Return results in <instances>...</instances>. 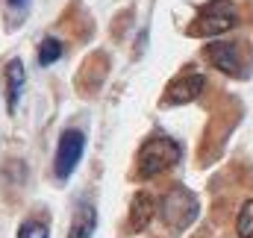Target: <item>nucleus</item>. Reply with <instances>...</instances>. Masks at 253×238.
<instances>
[{
    "label": "nucleus",
    "mask_w": 253,
    "mask_h": 238,
    "mask_svg": "<svg viewBox=\"0 0 253 238\" xmlns=\"http://www.w3.org/2000/svg\"><path fill=\"white\" fill-rule=\"evenodd\" d=\"M183 156V147L168 138V135H153L141 144V153H138V174L144 179L159 177L165 171H171Z\"/></svg>",
    "instance_id": "nucleus-1"
},
{
    "label": "nucleus",
    "mask_w": 253,
    "mask_h": 238,
    "mask_svg": "<svg viewBox=\"0 0 253 238\" xmlns=\"http://www.w3.org/2000/svg\"><path fill=\"white\" fill-rule=\"evenodd\" d=\"M236 21H239V15H236V6H233L230 0H212V3H206V6L197 12V18L189 24V33L197 36V39L221 36V33L233 30Z\"/></svg>",
    "instance_id": "nucleus-2"
},
{
    "label": "nucleus",
    "mask_w": 253,
    "mask_h": 238,
    "mask_svg": "<svg viewBox=\"0 0 253 238\" xmlns=\"http://www.w3.org/2000/svg\"><path fill=\"white\" fill-rule=\"evenodd\" d=\"M197 215V200L194 194L186 188H171L165 197H162V221L171 227V230H186Z\"/></svg>",
    "instance_id": "nucleus-3"
},
{
    "label": "nucleus",
    "mask_w": 253,
    "mask_h": 238,
    "mask_svg": "<svg viewBox=\"0 0 253 238\" xmlns=\"http://www.w3.org/2000/svg\"><path fill=\"white\" fill-rule=\"evenodd\" d=\"M83 150H85V135L80 129H65L62 138H59V147H56V162H53L56 179H68L77 171Z\"/></svg>",
    "instance_id": "nucleus-4"
},
{
    "label": "nucleus",
    "mask_w": 253,
    "mask_h": 238,
    "mask_svg": "<svg viewBox=\"0 0 253 238\" xmlns=\"http://www.w3.org/2000/svg\"><path fill=\"white\" fill-rule=\"evenodd\" d=\"M203 85H206V79H203V74H180L177 79H171V85L165 88V103L168 106H183V103H191V100H197L200 97V91H203Z\"/></svg>",
    "instance_id": "nucleus-5"
},
{
    "label": "nucleus",
    "mask_w": 253,
    "mask_h": 238,
    "mask_svg": "<svg viewBox=\"0 0 253 238\" xmlns=\"http://www.w3.org/2000/svg\"><path fill=\"white\" fill-rule=\"evenodd\" d=\"M206 59L212 62L218 71L224 74H239L242 71V62H239V47L233 41H212L206 47Z\"/></svg>",
    "instance_id": "nucleus-6"
},
{
    "label": "nucleus",
    "mask_w": 253,
    "mask_h": 238,
    "mask_svg": "<svg viewBox=\"0 0 253 238\" xmlns=\"http://www.w3.org/2000/svg\"><path fill=\"white\" fill-rule=\"evenodd\" d=\"M94 227H97V209H94V203L83 200L71 218L68 238H94Z\"/></svg>",
    "instance_id": "nucleus-7"
},
{
    "label": "nucleus",
    "mask_w": 253,
    "mask_h": 238,
    "mask_svg": "<svg viewBox=\"0 0 253 238\" xmlns=\"http://www.w3.org/2000/svg\"><path fill=\"white\" fill-rule=\"evenodd\" d=\"M153 212H156L153 197H150L147 191H138V194L132 197V203H129V230H132V233L144 230V227L153 221Z\"/></svg>",
    "instance_id": "nucleus-8"
},
{
    "label": "nucleus",
    "mask_w": 253,
    "mask_h": 238,
    "mask_svg": "<svg viewBox=\"0 0 253 238\" xmlns=\"http://www.w3.org/2000/svg\"><path fill=\"white\" fill-rule=\"evenodd\" d=\"M24 82H27L24 62H21V59H12L9 65H6V103H9V112H15V109H18V100H21Z\"/></svg>",
    "instance_id": "nucleus-9"
},
{
    "label": "nucleus",
    "mask_w": 253,
    "mask_h": 238,
    "mask_svg": "<svg viewBox=\"0 0 253 238\" xmlns=\"http://www.w3.org/2000/svg\"><path fill=\"white\" fill-rule=\"evenodd\" d=\"M62 53H65V47H62V41L56 39V36H47L42 44H39V62L47 68V65H53V62H59L62 59Z\"/></svg>",
    "instance_id": "nucleus-10"
},
{
    "label": "nucleus",
    "mask_w": 253,
    "mask_h": 238,
    "mask_svg": "<svg viewBox=\"0 0 253 238\" xmlns=\"http://www.w3.org/2000/svg\"><path fill=\"white\" fill-rule=\"evenodd\" d=\"M239 238H253V200H248L239 212V224H236Z\"/></svg>",
    "instance_id": "nucleus-11"
},
{
    "label": "nucleus",
    "mask_w": 253,
    "mask_h": 238,
    "mask_svg": "<svg viewBox=\"0 0 253 238\" xmlns=\"http://www.w3.org/2000/svg\"><path fill=\"white\" fill-rule=\"evenodd\" d=\"M18 238H50V227L42 221H24L18 230Z\"/></svg>",
    "instance_id": "nucleus-12"
},
{
    "label": "nucleus",
    "mask_w": 253,
    "mask_h": 238,
    "mask_svg": "<svg viewBox=\"0 0 253 238\" xmlns=\"http://www.w3.org/2000/svg\"><path fill=\"white\" fill-rule=\"evenodd\" d=\"M27 3H30V0H9V6H12V9H24Z\"/></svg>",
    "instance_id": "nucleus-13"
}]
</instances>
